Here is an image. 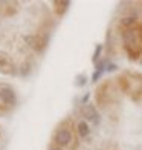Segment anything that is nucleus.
<instances>
[{
	"instance_id": "nucleus-7",
	"label": "nucleus",
	"mask_w": 142,
	"mask_h": 150,
	"mask_svg": "<svg viewBox=\"0 0 142 150\" xmlns=\"http://www.w3.org/2000/svg\"><path fill=\"white\" fill-rule=\"evenodd\" d=\"M18 11V3L17 2H0V14L11 17Z\"/></svg>"
},
{
	"instance_id": "nucleus-3",
	"label": "nucleus",
	"mask_w": 142,
	"mask_h": 150,
	"mask_svg": "<svg viewBox=\"0 0 142 150\" xmlns=\"http://www.w3.org/2000/svg\"><path fill=\"white\" fill-rule=\"evenodd\" d=\"M72 138H73V133H72V127H70V122L69 121H64L61 122L55 133H53V146H58V147H67L72 142Z\"/></svg>"
},
{
	"instance_id": "nucleus-10",
	"label": "nucleus",
	"mask_w": 142,
	"mask_h": 150,
	"mask_svg": "<svg viewBox=\"0 0 142 150\" xmlns=\"http://www.w3.org/2000/svg\"><path fill=\"white\" fill-rule=\"evenodd\" d=\"M86 81H87V77H86L84 74H79V75H77V78H75V84L78 87H81V86L86 84Z\"/></svg>"
},
{
	"instance_id": "nucleus-13",
	"label": "nucleus",
	"mask_w": 142,
	"mask_h": 150,
	"mask_svg": "<svg viewBox=\"0 0 142 150\" xmlns=\"http://www.w3.org/2000/svg\"><path fill=\"white\" fill-rule=\"evenodd\" d=\"M101 49H103V46L98 45V46H96V49H95V54H93V61H96V60H98L99 54H101Z\"/></svg>"
},
{
	"instance_id": "nucleus-8",
	"label": "nucleus",
	"mask_w": 142,
	"mask_h": 150,
	"mask_svg": "<svg viewBox=\"0 0 142 150\" xmlns=\"http://www.w3.org/2000/svg\"><path fill=\"white\" fill-rule=\"evenodd\" d=\"M53 6H55V14L58 16V17H61V16H64V12L67 11V8L70 6V2H53Z\"/></svg>"
},
{
	"instance_id": "nucleus-12",
	"label": "nucleus",
	"mask_w": 142,
	"mask_h": 150,
	"mask_svg": "<svg viewBox=\"0 0 142 150\" xmlns=\"http://www.w3.org/2000/svg\"><path fill=\"white\" fill-rule=\"evenodd\" d=\"M103 64H99L98 67H96V71H95V74H93V77H92V81H96L99 77H101V74H103Z\"/></svg>"
},
{
	"instance_id": "nucleus-14",
	"label": "nucleus",
	"mask_w": 142,
	"mask_h": 150,
	"mask_svg": "<svg viewBox=\"0 0 142 150\" xmlns=\"http://www.w3.org/2000/svg\"><path fill=\"white\" fill-rule=\"evenodd\" d=\"M118 69V67H116V64H109V66H107V71H116Z\"/></svg>"
},
{
	"instance_id": "nucleus-15",
	"label": "nucleus",
	"mask_w": 142,
	"mask_h": 150,
	"mask_svg": "<svg viewBox=\"0 0 142 150\" xmlns=\"http://www.w3.org/2000/svg\"><path fill=\"white\" fill-rule=\"evenodd\" d=\"M49 150H63V147H58V146H52Z\"/></svg>"
},
{
	"instance_id": "nucleus-5",
	"label": "nucleus",
	"mask_w": 142,
	"mask_h": 150,
	"mask_svg": "<svg viewBox=\"0 0 142 150\" xmlns=\"http://www.w3.org/2000/svg\"><path fill=\"white\" fill-rule=\"evenodd\" d=\"M0 74L5 75H15L17 69L12 58L6 52H0Z\"/></svg>"
},
{
	"instance_id": "nucleus-4",
	"label": "nucleus",
	"mask_w": 142,
	"mask_h": 150,
	"mask_svg": "<svg viewBox=\"0 0 142 150\" xmlns=\"http://www.w3.org/2000/svg\"><path fill=\"white\" fill-rule=\"evenodd\" d=\"M25 42L28 43L34 51L37 52H43L46 49L47 43H49V37H47V34H34V35H26L25 37Z\"/></svg>"
},
{
	"instance_id": "nucleus-2",
	"label": "nucleus",
	"mask_w": 142,
	"mask_h": 150,
	"mask_svg": "<svg viewBox=\"0 0 142 150\" xmlns=\"http://www.w3.org/2000/svg\"><path fill=\"white\" fill-rule=\"evenodd\" d=\"M17 103L15 91L9 84L0 83V113H6L11 109H14Z\"/></svg>"
},
{
	"instance_id": "nucleus-6",
	"label": "nucleus",
	"mask_w": 142,
	"mask_h": 150,
	"mask_svg": "<svg viewBox=\"0 0 142 150\" xmlns=\"http://www.w3.org/2000/svg\"><path fill=\"white\" fill-rule=\"evenodd\" d=\"M81 115L86 118V121L92 122L95 126L99 122V113H98L96 109H95V106H92V104H84L81 107Z\"/></svg>"
},
{
	"instance_id": "nucleus-1",
	"label": "nucleus",
	"mask_w": 142,
	"mask_h": 150,
	"mask_svg": "<svg viewBox=\"0 0 142 150\" xmlns=\"http://www.w3.org/2000/svg\"><path fill=\"white\" fill-rule=\"evenodd\" d=\"M124 42L131 58H136L134 55H138L142 49V29H136L134 26L127 28L124 32Z\"/></svg>"
},
{
	"instance_id": "nucleus-9",
	"label": "nucleus",
	"mask_w": 142,
	"mask_h": 150,
	"mask_svg": "<svg viewBox=\"0 0 142 150\" xmlns=\"http://www.w3.org/2000/svg\"><path fill=\"white\" fill-rule=\"evenodd\" d=\"M77 129H78V135L79 136H87V135H89V132H90L89 130V124H87L86 121H79Z\"/></svg>"
},
{
	"instance_id": "nucleus-11",
	"label": "nucleus",
	"mask_w": 142,
	"mask_h": 150,
	"mask_svg": "<svg viewBox=\"0 0 142 150\" xmlns=\"http://www.w3.org/2000/svg\"><path fill=\"white\" fill-rule=\"evenodd\" d=\"M31 71V64H29V61H26V63L22 64V69H20V74L22 75H28Z\"/></svg>"
},
{
	"instance_id": "nucleus-16",
	"label": "nucleus",
	"mask_w": 142,
	"mask_h": 150,
	"mask_svg": "<svg viewBox=\"0 0 142 150\" xmlns=\"http://www.w3.org/2000/svg\"><path fill=\"white\" fill-rule=\"evenodd\" d=\"M87 100H89V95H84V98H83V103H84V104H86Z\"/></svg>"
}]
</instances>
